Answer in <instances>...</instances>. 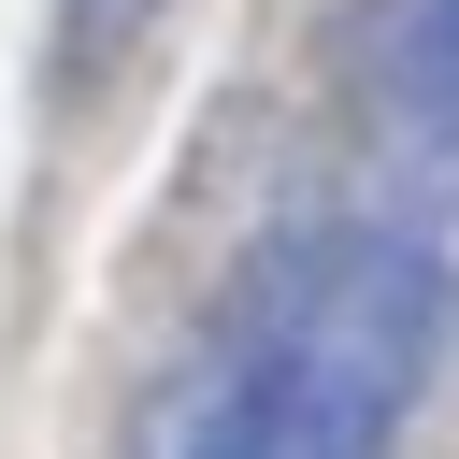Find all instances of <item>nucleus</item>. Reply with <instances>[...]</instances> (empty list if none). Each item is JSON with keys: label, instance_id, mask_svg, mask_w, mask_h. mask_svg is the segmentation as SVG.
Segmentation results:
<instances>
[{"label": "nucleus", "instance_id": "1", "mask_svg": "<svg viewBox=\"0 0 459 459\" xmlns=\"http://www.w3.org/2000/svg\"><path fill=\"white\" fill-rule=\"evenodd\" d=\"M459 330V258L416 215H273L172 359L143 459H402Z\"/></svg>", "mask_w": 459, "mask_h": 459}, {"label": "nucleus", "instance_id": "2", "mask_svg": "<svg viewBox=\"0 0 459 459\" xmlns=\"http://www.w3.org/2000/svg\"><path fill=\"white\" fill-rule=\"evenodd\" d=\"M387 86H402L416 143L459 172V0H402V29H387Z\"/></svg>", "mask_w": 459, "mask_h": 459}]
</instances>
